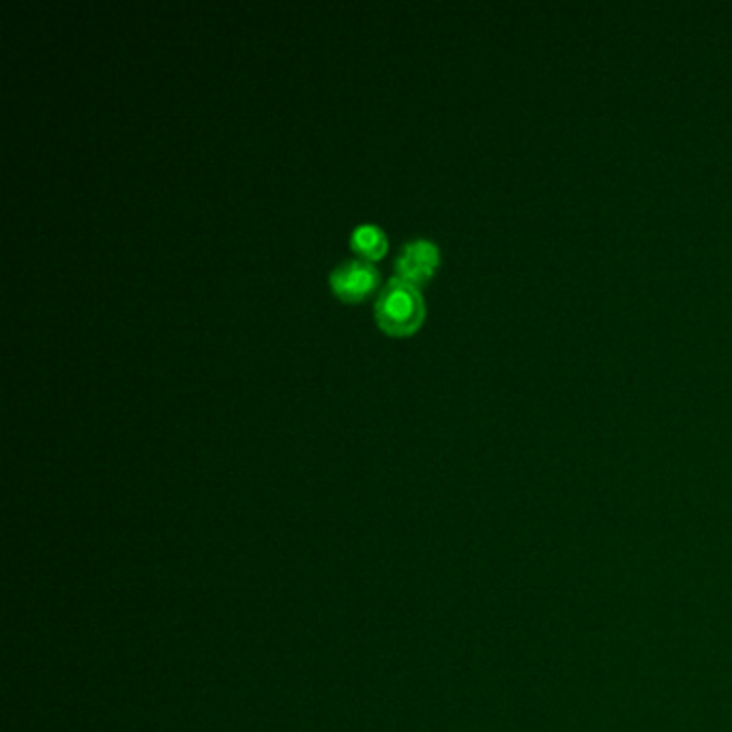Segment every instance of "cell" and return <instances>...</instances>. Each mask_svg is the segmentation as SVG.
Instances as JSON below:
<instances>
[{"label": "cell", "instance_id": "cell-4", "mask_svg": "<svg viewBox=\"0 0 732 732\" xmlns=\"http://www.w3.org/2000/svg\"><path fill=\"white\" fill-rule=\"evenodd\" d=\"M350 243L357 254H362L367 261H376L387 252V236L374 226V224H362L353 231Z\"/></svg>", "mask_w": 732, "mask_h": 732}, {"label": "cell", "instance_id": "cell-1", "mask_svg": "<svg viewBox=\"0 0 732 732\" xmlns=\"http://www.w3.org/2000/svg\"><path fill=\"white\" fill-rule=\"evenodd\" d=\"M426 314L424 297L417 284L401 277H392L374 301L376 323L387 333L408 335L417 332Z\"/></svg>", "mask_w": 732, "mask_h": 732}, {"label": "cell", "instance_id": "cell-2", "mask_svg": "<svg viewBox=\"0 0 732 732\" xmlns=\"http://www.w3.org/2000/svg\"><path fill=\"white\" fill-rule=\"evenodd\" d=\"M378 268L369 261H346L335 266L329 275L333 293L344 301H359L367 297L378 284Z\"/></svg>", "mask_w": 732, "mask_h": 732}, {"label": "cell", "instance_id": "cell-3", "mask_svg": "<svg viewBox=\"0 0 732 732\" xmlns=\"http://www.w3.org/2000/svg\"><path fill=\"white\" fill-rule=\"evenodd\" d=\"M436 265H438V250L426 238L408 241L406 245H401L398 258H396L398 277L413 282V284L428 279Z\"/></svg>", "mask_w": 732, "mask_h": 732}]
</instances>
